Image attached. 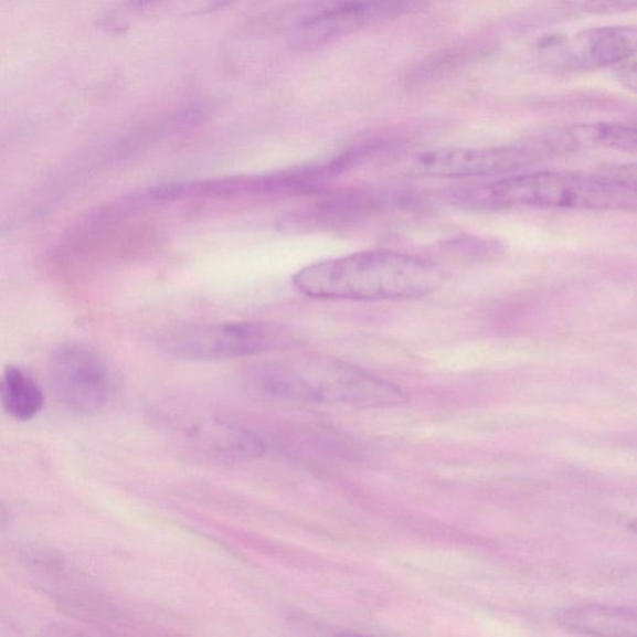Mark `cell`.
Listing matches in <instances>:
<instances>
[{
    "label": "cell",
    "instance_id": "cell-6",
    "mask_svg": "<svg viewBox=\"0 0 637 637\" xmlns=\"http://www.w3.org/2000/svg\"><path fill=\"white\" fill-rule=\"evenodd\" d=\"M51 381L61 403L76 414L94 415L112 403L116 381L109 362L84 342H64L51 359Z\"/></svg>",
    "mask_w": 637,
    "mask_h": 637
},
{
    "label": "cell",
    "instance_id": "cell-15",
    "mask_svg": "<svg viewBox=\"0 0 637 637\" xmlns=\"http://www.w3.org/2000/svg\"><path fill=\"white\" fill-rule=\"evenodd\" d=\"M622 71V81L626 82V86L631 87V89H635V84H636V66L635 63H623V66L620 68Z\"/></svg>",
    "mask_w": 637,
    "mask_h": 637
},
{
    "label": "cell",
    "instance_id": "cell-12",
    "mask_svg": "<svg viewBox=\"0 0 637 637\" xmlns=\"http://www.w3.org/2000/svg\"><path fill=\"white\" fill-rule=\"evenodd\" d=\"M487 51V46L470 43L447 49L427 59L411 75L410 81L415 85H427L453 74L465 67L470 62L477 61L478 56Z\"/></svg>",
    "mask_w": 637,
    "mask_h": 637
},
{
    "label": "cell",
    "instance_id": "cell-2",
    "mask_svg": "<svg viewBox=\"0 0 637 637\" xmlns=\"http://www.w3.org/2000/svg\"><path fill=\"white\" fill-rule=\"evenodd\" d=\"M444 280L434 263L374 250L310 264L294 274L293 286L309 298L380 301L426 297Z\"/></svg>",
    "mask_w": 637,
    "mask_h": 637
},
{
    "label": "cell",
    "instance_id": "cell-11",
    "mask_svg": "<svg viewBox=\"0 0 637 637\" xmlns=\"http://www.w3.org/2000/svg\"><path fill=\"white\" fill-rule=\"evenodd\" d=\"M565 626L590 635L633 636L636 634V615L623 607L584 606L562 616Z\"/></svg>",
    "mask_w": 637,
    "mask_h": 637
},
{
    "label": "cell",
    "instance_id": "cell-8",
    "mask_svg": "<svg viewBox=\"0 0 637 637\" xmlns=\"http://www.w3.org/2000/svg\"><path fill=\"white\" fill-rule=\"evenodd\" d=\"M183 431L194 447L221 458L251 459L266 454V440L229 420L199 417L185 424Z\"/></svg>",
    "mask_w": 637,
    "mask_h": 637
},
{
    "label": "cell",
    "instance_id": "cell-1",
    "mask_svg": "<svg viewBox=\"0 0 637 637\" xmlns=\"http://www.w3.org/2000/svg\"><path fill=\"white\" fill-rule=\"evenodd\" d=\"M247 387L263 399L358 408L403 406L401 387L352 362L302 354L256 362L244 374Z\"/></svg>",
    "mask_w": 637,
    "mask_h": 637
},
{
    "label": "cell",
    "instance_id": "cell-16",
    "mask_svg": "<svg viewBox=\"0 0 637 637\" xmlns=\"http://www.w3.org/2000/svg\"><path fill=\"white\" fill-rule=\"evenodd\" d=\"M9 518H11V514H9L8 507L0 501V528L8 524Z\"/></svg>",
    "mask_w": 637,
    "mask_h": 637
},
{
    "label": "cell",
    "instance_id": "cell-4",
    "mask_svg": "<svg viewBox=\"0 0 637 637\" xmlns=\"http://www.w3.org/2000/svg\"><path fill=\"white\" fill-rule=\"evenodd\" d=\"M296 330L269 321H223L172 327L157 338L166 355L190 361L250 358L290 349Z\"/></svg>",
    "mask_w": 637,
    "mask_h": 637
},
{
    "label": "cell",
    "instance_id": "cell-14",
    "mask_svg": "<svg viewBox=\"0 0 637 637\" xmlns=\"http://www.w3.org/2000/svg\"><path fill=\"white\" fill-rule=\"evenodd\" d=\"M637 0H587L586 12L592 14H616L634 11Z\"/></svg>",
    "mask_w": 637,
    "mask_h": 637
},
{
    "label": "cell",
    "instance_id": "cell-5",
    "mask_svg": "<svg viewBox=\"0 0 637 637\" xmlns=\"http://www.w3.org/2000/svg\"><path fill=\"white\" fill-rule=\"evenodd\" d=\"M544 155L531 142L487 149L440 147L410 156L401 172L417 179H473L511 176L531 168Z\"/></svg>",
    "mask_w": 637,
    "mask_h": 637
},
{
    "label": "cell",
    "instance_id": "cell-7",
    "mask_svg": "<svg viewBox=\"0 0 637 637\" xmlns=\"http://www.w3.org/2000/svg\"><path fill=\"white\" fill-rule=\"evenodd\" d=\"M545 157L583 150L611 149L635 152L637 135L634 126L595 123L563 127L529 141Z\"/></svg>",
    "mask_w": 637,
    "mask_h": 637
},
{
    "label": "cell",
    "instance_id": "cell-13",
    "mask_svg": "<svg viewBox=\"0 0 637 637\" xmlns=\"http://www.w3.org/2000/svg\"><path fill=\"white\" fill-rule=\"evenodd\" d=\"M235 0H170L169 8L174 14L199 17L220 11Z\"/></svg>",
    "mask_w": 637,
    "mask_h": 637
},
{
    "label": "cell",
    "instance_id": "cell-9",
    "mask_svg": "<svg viewBox=\"0 0 637 637\" xmlns=\"http://www.w3.org/2000/svg\"><path fill=\"white\" fill-rule=\"evenodd\" d=\"M635 52V29H595L576 36L567 45L563 64L570 68L613 66L629 61Z\"/></svg>",
    "mask_w": 637,
    "mask_h": 637
},
{
    "label": "cell",
    "instance_id": "cell-3",
    "mask_svg": "<svg viewBox=\"0 0 637 637\" xmlns=\"http://www.w3.org/2000/svg\"><path fill=\"white\" fill-rule=\"evenodd\" d=\"M465 200L489 209L633 211L636 169L624 166L597 174L516 173L465 193Z\"/></svg>",
    "mask_w": 637,
    "mask_h": 637
},
{
    "label": "cell",
    "instance_id": "cell-10",
    "mask_svg": "<svg viewBox=\"0 0 637 637\" xmlns=\"http://www.w3.org/2000/svg\"><path fill=\"white\" fill-rule=\"evenodd\" d=\"M44 403L42 387L23 369L9 365L0 374V405L9 416L32 420L41 413Z\"/></svg>",
    "mask_w": 637,
    "mask_h": 637
}]
</instances>
